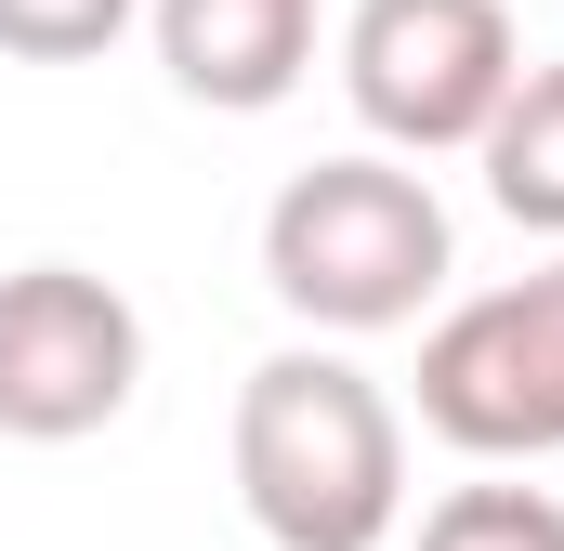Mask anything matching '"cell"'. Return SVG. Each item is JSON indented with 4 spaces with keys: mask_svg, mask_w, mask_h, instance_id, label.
Masks as SVG:
<instances>
[{
    "mask_svg": "<svg viewBox=\"0 0 564 551\" xmlns=\"http://www.w3.org/2000/svg\"><path fill=\"white\" fill-rule=\"evenodd\" d=\"M144 0H0V53L13 66H93Z\"/></svg>",
    "mask_w": 564,
    "mask_h": 551,
    "instance_id": "cell-9",
    "label": "cell"
},
{
    "mask_svg": "<svg viewBox=\"0 0 564 551\" xmlns=\"http://www.w3.org/2000/svg\"><path fill=\"white\" fill-rule=\"evenodd\" d=\"M144 395V315L93 263H13L0 276V433L79 446Z\"/></svg>",
    "mask_w": 564,
    "mask_h": 551,
    "instance_id": "cell-5",
    "label": "cell"
},
{
    "mask_svg": "<svg viewBox=\"0 0 564 551\" xmlns=\"http://www.w3.org/2000/svg\"><path fill=\"white\" fill-rule=\"evenodd\" d=\"M421 433L459 460H564V263L421 328Z\"/></svg>",
    "mask_w": 564,
    "mask_h": 551,
    "instance_id": "cell-4",
    "label": "cell"
},
{
    "mask_svg": "<svg viewBox=\"0 0 564 551\" xmlns=\"http://www.w3.org/2000/svg\"><path fill=\"white\" fill-rule=\"evenodd\" d=\"M421 551H564L552 486H446L421 512Z\"/></svg>",
    "mask_w": 564,
    "mask_h": 551,
    "instance_id": "cell-8",
    "label": "cell"
},
{
    "mask_svg": "<svg viewBox=\"0 0 564 551\" xmlns=\"http://www.w3.org/2000/svg\"><path fill=\"white\" fill-rule=\"evenodd\" d=\"M473 158H486V197H499L525 237H564V66H525Z\"/></svg>",
    "mask_w": 564,
    "mask_h": 551,
    "instance_id": "cell-7",
    "label": "cell"
},
{
    "mask_svg": "<svg viewBox=\"0 0 564 551\" xmlns=\"http://www.w3.org/2000/svg\"><path fill=\"white\" fill-rule=\"evenodd\" d=\"M525 79L512 0H355L341 13V93L381 158H459Z\"/></svg>",
    "mask_w": 564,
    "mask_h": 551,
    "instance_id": "cell-3",
    "label": "cell"
},
{
    "mask_svg": "<svg viewBox=\"0 0 564 551\" xmlns=\"http://www.w3.org/2000/svg\"><path fill=\"white\" fill-rule=\"evenodd\" d=\"M224 460H237V512L276 551H381L408 526V420L328 342H289L237 381Z\"/></svg>",
    "mask_w": 564,
    "mask_h": 551,
    "instance_id": "cell-1",
    "label": "cell"
},
{
    "mask_svg": "<svg viewBox=\"0 0 564 551\" xmlns=\"http://www.w3.org/2000/svg\"><path fill=\"white\" fill-rule=\"evenodd\" d=\"M446 197H433L408 158H315L289 171L276 210H263V289H276L302 328L328 342H368V328H408L433 289H446Z\"/></svg>",
    "mask_w": 564,
    "mask_h": 551,
    "instance_id": "cell-2",
    "label": "cell"
},
{
    "mask_svg": "<svg viewBox=\"0 0 564 551\" xmlns=\"http://www.w3.org/2000/svg\"><path fill=\"white\" fill-rule=\"evenodd\" d=\"M158 26V66L184 106H224V119H263L302 93L315 66V0H144Z\"/></svg>",
    "mask_w": 564,
    "mask_h": 551,
    "instance_id": "cell-6",
    "label": "cell"
}]
</instances>
